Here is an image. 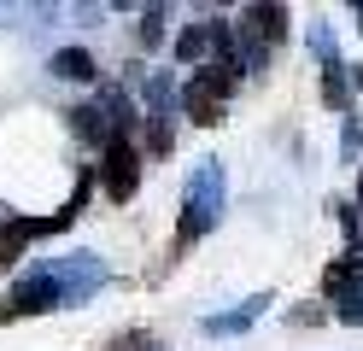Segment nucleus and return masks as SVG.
Returning <instances> with one entry per match:
<instances>
[{"instance_id":"obj_14","label":"nucleus","mask_w":363,"mask_h":351,"mask_svg":"<svg viewBox=\"0 0 363 351\" xmlns=\"http://www.w3.org/2000/svg\"><path fill=\"white\" fill-rule=\"evenodd\" d=\"M311 47H316V59H323V70H340V47L328 35V23H316V30H311Z\"/></svg>"},{"instance_id":"obj_3","label":"nucleus","mask_w":363,"mask_h":351,"mask_svg":"<svg viewBox=\"0 0 363 351\" xmlns=\"http://www.w3.org/2000/svg\"><path fill=\"white\" fill-rule=\"evenodd\" d=\"M53 281H59V293H65V304H77V299H88L106 281V264L94 252H71V257H59V264H41Z\"/></svg>"},{"instance_id":"obj_4","label":"nucleus","mask_w":363,"mask_h":351,"mask_svg":"<svg viewBox=\"0 0 363 351\" xmlns=\"http://www.w3.org/2000/svg\"><path fill=\"white\" fill-rule=\"evenodd\" d=\"M106 194L111 199H135V187H141V152H135V140H106Z\"/></svg>"},{"instance_id":"obj_19","label":"nucleus","mask_w":363,"mask_h":351,"mask_svg":"<svg viewBox=\"0 0 363 351\" xmlns=\"http://www.w3.org/2000/svg\"><path fill=\"white\" fill-rule=\"evenodd\" d=\"M352 211H363V182H357V205H352Z\"/></svg>"},{"instance_id":"obj_2","label":"nucleus","mask_w":363,"mask_h":351,"mask_svg":"<svg viewBox=\"0 0 363 351\" xmlns=\"http://www.w3.org/2000/svg\"><path fill=\"white\" fill-rule=\"evenodd\" d=\"M65 304V293H59V281L48 275V269H35V275H24L12 287V299L0 304V322H18V316H41V311H59Z\"/></svg>"},{"instance_id":"obj_11","label":"nucleus","mask_w":363,"mask_h":351,"mask_svg":"<svg viewBox=\"0 0 363 351\" xmlns=\"http://www.w3.org/2000/svg\"><path fill=\"white\" fill-rule=\"evenodd\" d=\"M206 53H211V35H206V23H188V30L176 35V59L199 70V65H206Z\"/></svg>"},{"instance_id":"obj_5","label":"nucleus","mask_w":363,"mask_h":351,"mask_svg":"<svg viewBox=\"0 0 363 351\" xmlns=\"http://www.w3.org/2000/svg\"><path fill=\"white\" fill-rule=\"evenodd\" d=\"M240 23H252V35H258L264 47L287 41V6H269V0H258V6H246V12H240Z\"/></svg>"},{"instance_id":"obj_8","label":"nucleus","mask_w":363,"mask_h":351,"mask_svg":"<svg viewBox=\"0 0 363 351\" xmlns=\"http://www.w3.org/2000/svg\"><path fill=\"white\" fill-rule=\"evenodd\" d=\"M323 287L340 299V293H352V287H363V246H352L340 264H328V275H323Z\"/></svg>"},{"instance_id":"obj_7","label":"nucleus","mask_w":363,"mask_h":351,"mask_svg":"<svg viewBox=\"0 0 363 351\" xmlns=\"http://www.w3.org/2000/svg\"><path fill=\"white\" fill-rule=\"evenodd\" d=\"M53 77H65V82H94L100 65H94L88 47H59V53H53Z\"/></svg>"},{"instance_id":"obj_1","label":"nucleus","mask_w":363,"mask_h":351,"mask_svg":"<svg viewBox=\"0 0 363 351\" xmlns=\"http://www.w3.org/2000/svg\"><path fill=\"white\" fill-rule=\"evenodd\" d=\"M223 205H229V176H223V158H199L188 176V194H182V228L176 240H206V234L223 223Z\"/></svg>"},{"instance_id":"obj_15","label":"nucleus","mask_w":363,"mask_h":351,"mask_svg":"<svg viewBox=\"0 0 363 351\" xmlns=\"http://www.w3.org/2000/svg\"><path fill=\"white\" fill-rule=\"evenodd\" d=\"M323 100H328L334 111H346V65H340V70H323Z\"/></svg>"},{"instance_id":"obj_9","label":"nucleus","mask_w":363,"mask_h":351,"mask_svg":"<svg viewBox=\"0 0 363 351\" xmlns=\"http://www.w3.org/2000/svg\"><path fill=\"white\" fill-rule=\"evenodd\" d=\"M182 111H188L199 129H217V123H223V100H211V94H199L194 82L182 88Z\"/></svg>"},{"instance_id":"obj_21","label":"nucleus","mask_w":363,"mask_h":351,"mask_svg":"<svg viewBox=\"0 0 363 351\" xmlns=\"http://www.w3.org/2000/svg\"><path fill=\"white\" fill-rule=\"evenodd\" d=\"M0 228H6V211H0Z\"/></svg>"},{"instance_id":"obj_20","label":"nucleus","mask_w":363,"mask_h":351,"mask_svg":"<svg viewBox=\"0 0 363 351\" xmlns=\"http://www.w3.org/2000/svg\"><path fill=\"white\" fill-rule=\"evenodd\" d=\"M357 94H363V70H357Z\"/></svg>"},{"instance_id":"obj_17","label":"nucleus","mask_w":363,"mask_h":351,"mask_svg":"<svg viewBox=\"0 0 363 351\" xmlns=\"http://www.w3.org/2000/svg\"><path fill=\"white\" fill-rule=\"evenodd\" d=\"M147 147H152V152H170V123H152V135H147Z\"/></svg>"},{"instance_id":"obj_12","label":"nucleus","mask_w":363,"mask_h":351,"mask_svg":"<svg viewBox=\"0 0 363 351\" xmlns=\"http://www.w3.org/2000/svg\"><path fill=\"white\" fill-rule=\"evenodd\" d=\"M71 117H77V135H82V140H111V135H106V117H100V106H77Z\"/></svg>"},{"instance_id":"obj_13","label":"nucleus","mask_w":363,"mask_h":351,"mask_svg":"<svg viewBox=\"0 0 363 351\" xmlns=\"http://www.w3.org/2000/svg\"><path fill=\"white\" fill-rule=\"evenodd\" d=\"M141 47L152 53V47H164V6H147L141 12Z\"/></svg>"},{"instance_id":"obj_18","label":"nucleus","mask_w":363,"mask_h":351,"mask_svg":"<svg viewBox=\"0 0 363 351\" xmlns=\"http://www.w3.org/2000/svg\"><path fill=\"white\" fill-rule=\"evenodd\" d=\"M141 345H147V334H123V340L111 345V351H141Z\"/></svg>"},{"instance_id":"obj_6","label":"nucleus","mask_w":363,"mask_h":351,"mask_svg":"<svg viewBox=\"0 0 363 351\" xmlns=\"http://www.w3.org/2000/svg\"><path fill=\"white\" fill-rule=\"evenodd\" d=\"M264 304H269V293H252V299H246L240 304V311H223V316H206V334H246V328H252L258 316H264Z\"/></svg>"},{"instance_id":"obj_10","label":"nucleus","mask_w":363,"mask_h":351,"mask_svg":"<svg viewBox=\"0 0 363 351\" xmlns=\"http://www.w3.org/2000/svg\"><path fill=\"white\" fill-rule=\"evenodd\" d=\"M141 100H147V117H152V123H170V111H176V88H170V77H147Z\"/></svg>"},{"instance_id":"obj_16","label":"nucleus","mask_w":363,"mask_h":351,"mask_svg":"<svg viewBox=\"0 0 363 351\" xmlns=\"http://www.w3.org/2000/svg\"><path fill=\"white\" fill-rule=\"evenodd\" d=\"M334 316H340V322H363V287L340 293V299H334Z\"/></svg>"}]
</instances>
